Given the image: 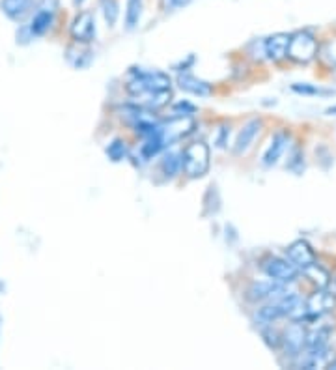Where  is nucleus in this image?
I'll return each mask as SVG.
<instances>
[{
	"mask_svg": "<svg viewBox=\"0 0 336 370\" xmlns=\"http://www.w3.org/2000/svg\"><path fill=\"white\" fill-rule=\"evenodd\" d=\"M303 273H304V277H306V279H311L317 288H325V286L329 285V279H330L329 273L325 271L324 267L319 266V264H316V262L311 264L308 267H304Z\"/></svg>",
	"mask_w": 336,
	"mask_h": 370,
	"instance_id": "nucleus-17",
	"label": "nucleus"
},
{
	"mask_svg": "<svg viewBox=\"0 0 336 370\" xmlns=\"http://www.w3.org/2000/svg\"><path fill=\"white\" fill-rule=\"evenodd\" d=\"M288 260H290L293 266L303 271L304 267H308L311 264L316 262V254L312 251V247L306 243L304 240L293 241L290 247H288Z\"/></svg>",
	"mask_w": 336,
	"mask_h": 370,
	"instance_id": "nucleus-9",
	"label": "nucleus"
},
{
	"mask_svg": "<svg viewBox=\"0 0 336 370\" xmlns=\"http://www.w3.org/2000/svg\"><path fill=\"white\" fill-rule=\"evenodd\" d=\"M288 45H290V36L288 34H273L264 41V52L269 60H282L288 56Z\"/></svg>",
	"mask_w": 336,
	"mask_h": 370,
	"instance_id": "nucleus-14",
	"label": "nucleus"
},
{
	"mask_svg": "<svg viewBox=\"0 0 336 370\" xmlns=\"http://www.w3.org/2000/svg\"><path fill=\"white\" fill-rule=\"evenodd\" d=\"M282 345H284L286 356H291V358H297L299 353L303 351V348L306 346V331L304 327L299 322L291 324L284 333V338H282Z\"/></svg>",
	"mask_w": 336,
	"mask_h": 370,
	"instance_id": "nucleus-8",
	"label": "nucleus"
},
{
	"mask_svg": "<svg viewBox=\"0 0 336 370\" xmlns=\"http://www.w3.org/2000/svg\"><path fill=\"white\" fill-rule=\"evenodd\" d=\"M84 2H86V0H73V6H83Z\"/></svg>",
	"mask_w": 336,
	"mask_h": 370,
	"instance_id": "nucleus-26",
	"label": "nucleus"
},
{
	"mask_svg": "<svg viewBox=\"0 0 336 370\" xmlns=\"http://www.w3.org/2000/svg\"><path fill=\"white\" fill-rule=\"evenodd\" d=\"M264 338L267 345L271 346V348H278V346L282 345V338H280V335H278L277 331H264Z\"/></svg>",
	"mask_w": 336,
	"mask_h": 370,
	"instance_id": "nucleus-24",
	"label": "nucleus"
},
{
	"mask_svg": "<svg viewBox=\"0 0 336 370\" xmlns=\"http://www.w3.org/2000/svg\"><path fill=\"white\" fill-rule=\"evenodd\" d=\"M260 131H262V120L260 118H252L249 122L243 125V130L240 131V135L235 138V144H233V154L235 156H241V154H245L246 150L251 148L254 141H256V136L260 135Z\"/></svg>",
	"mask_w": 336,
	"mask_h": 370,
	"instance_id": "nucleus-10",
	"label": "nucleus"
},
{
	"mask_svg": "<svg viewBox=\"0 0 336 370\" xmlns=\"http://www.w3.org/2000/svg\"><path fill=\"white\" fill-rule=\"evenodd\" d=\"M299 305V298L293 292H284L280 294L275 303L271 305H265L264 309H260L256 312V322L262 325H269L273 322H277L282 316H288L293 312V309Z\"/></svg>",
	"mask_w": 336,
	"mask_h": 370,
	"instance_id": "nucleus-3",
	"label": "nucleus"
},
{
	"mask_svg": "<svg viewBox=\"0 0 336 370\" xmlns=\"http://www.w3.org/2000/svg\"><path fill=\"white\" fill-rule=\"evenodd\" d=\"M317 52V41L308 30H299L290 36L288 56L297 64H308Z\"/></svg>",
	"mask_w": 336,
	"mask_h": 370,
	"instance_id": "nucleus-5",
	"label": "nucleus"
},
{
	"mask_svg": "<svg viewBox=\"0 0 336 370\" xmlns=\"http://www.w3.org/2000/svg\"><path fill=\"white\" fill-rule=\"evenodd\" d=\"M30 39H34V36H32V32H30L28 25L19 26V30H17V43H21V45H26Z\"/></svg>",
	"mask_w": 336,
	"mask_h": 370,
	"instance_id": "nucleus-23",
	"label": "nucleus"
},
{
	"mask_svg": "<svg viewBox=\"0 0 336 370\" xmlns=\"http://www.w3.org/2000/svg\"><path fill=\"white\" fill-rule=\"evenodd\" d=\"M161 169L162 172H165V176L167 178H174L178 172H180L181 169V159L178 154H174V152H168L167 156L162 157L161 161Z\"/></svg>",
	"mask_w": 336,
	"mask_h": 370,
	"instance_id": "nucleus-19",
	"label": "nucleus"
},
{
	"mask_svg": "<svg viewBox=\"0 0 336 370\" xmlns=\"http://www.w3.org/2000/svg\"><path fill=\"white\" fill-rule=\"evenodd\" d=\"M288 141H290V135H288L286 131H278V133H275V136L271 138V143H269V146L265 150L264 157H262V163H264L265 167H273V165L282 157L286 146H288Z\"/></svg>",
	"mask_w": 336,
	"mask_h": 370,
	"instance_id": "nucleus-15",
	"label": "nucleus"
},
{
	"mask_svg": "<svg viewBox=\"0 0 336 370\" xmlns=\"http://www.w3.org/2000/svg\"><path fill=\"white\" fill-rule=\"evenodd\" d=\"M291 90L295 92V94H301V96H329V94H333V90H324L319 86L301 85V83L291 86Z\"/></svg>",
	"mask_w": 336,
	"mask_h": 370,
	"instance_id": "nucleus-22",
	"label": "nucleus"
},
{
	"mask_svg": "<svg viewBox=\"0 0 336 370\" xmlns=\"http://www.w3.org/2000/svg\"><path fill=\"white\" fill-rule=\"evenodd\" d=\"M144 0H127V12H125V26L127 30H133L143 17Z\"/></svg>",
	"mask_w": 336,
	"mask_h": 370,
	"instance_id": "nucleus-18",
	"label": "nucleus"
},
{
	"mask_svg": "<svg viewBox=\"0 0 336 370\" xmlns=\"http://www.w3.org/2000/svg\"><path fill=\"white\" fill-rule=\"evenodd\" d=\"M327 114H336V107H330V109H327Z\"/></svg>",
	"mask_w": 336,
	"mask_h": 370,
	"instance_id": "nucleus-28",
	"label": "nucleus"
},
{
	"mask_svg": "<svg viewBox=\"0 0 336 370\" xmlns=\"http://www.w3.org/2000/svg\"><path fill=\"white\" fill-rule=\"evenodd\" d=\"M107 156H109L114 163L122 161L123 157L127 156V146H125L123 141L116 138V141H112V143L109 144V148H107Z\"/></svg>",
	"mask_w": 336,
	"mask_h": 370,
	"instance_id": "nucleus-21",
	"label": "nucleus"
},
{
	"mask_svg": "<svg viewBox=\"0 0 336 370\" xmlns=\"http://www.w3.org/2000/svg\"><path fill=\"white\" fill-rule=\"evenodd\" d=\"M36 0H0V10L10 19L21 21L30 13Z\"/></svg>",
	"mask_w": 336,
	"mask_h": 370,
	"instance_id": "nucleus-16",
	"label": "nucleus"
},
{
	"mask_svg": "<svg viewBox=\"0 0 336 370\" xmlns=\"http://www.w3.org/2000/svg\"><path fill=\"white\" fill-rule=\"evenodd\" d=\"M327 369H330V370H336V359H335V361H330V363L327 364Z\"/></svg>",
	"mask_w": 336,
	"mask_h": 370,
	"instance_id": "nucleus-27",
	"label": "nucleus"
},
{
	"mask_svg": "<svg viewBox=\"0 0 336 370\" xmlns=\"http://www.w3.org/2000/svg\"><path fill=\"white\" fill-rule=\"evenodd\" d=\"M178 86H180L183 92L193 94V96H198V98H209L211 92H213L209 83L194 77L191 73H180V75H178Z\"/></svg>",
	"mask_w": 336,
	"mask_h": 370,
	"instance_id": "nucleus-13",
	"label": "nucleus"
},
{
	"mask_svg": "<svg viewBox=\"0 0 336 370\" xmlns=\"http://www.w3.org/2000/svg\"><path fill=\"white\" fill-rule=\"evenodd\" d=\"M284 286L282 282H277V280H260V282H252V286L246 292V298L251 301H264V299L269 298H278L280 294H284Z\"/></svg>",
	"mask_w": 336,
	"mask_h": 370,
	"instance_id": "nucleus-11",
	"label": "nucleus"
},
{
	"mask_svg": "<svg viewBox=\"0 0 336 370\" xmlns=\"http://www.w3.org/2000/svg\"><path fill=\"white\" fill-rule=\"evenodd\" d=\"M101 8H103V15L107 25H116L118 17H120V4H118V0H101Z\"/></svg>",
	"mask_w": 336,
	"mask_h": 370,
	"instance_id": "nucleus-20",
	"label": "nucleus"
},
{
	"mask_svg": "<svg viewBox=\"0 0 336 370\" xmlns=\"http://www.w3.org/2000/svg\"><path fill=\"white\" fill-rule=\"evenodd\" d=\"M189 2H191V0H170V6L183 8V6H187Z\"/></svg>",
	"mask_w": 336,
	"mask_h": 370,
	"instance_id": "nucleus-25",
	"label": "nucleus"
},
{
	"mask_svg": "<svg viewBox=\"0 0 336 370\" xmlns=\"http://www.w3.org/2000/svg\"><path fill=\"white\" fill-rule=\"evenodd\" d=\"M56 12H59V0H39L36 4L32 19L28 23V28L34 38L45 36L51 30L54 19H56Z\"/></svg>",
	"mask_w": 336,
	"mask_h": 370,
	"instance_id": "nucleus-4",
	"label": "nucleus"
},
{
	"mask_svg": "<svg viewBox=\"0 0 336 370\" xmlns=\"http://www.w3.org/2000/svg\"><path fill=\"white\" fill-rule=\"evenodd\" d=\"M264 271L269 279L277 280V282H282V285H286V282H293L299 275V269L291 264L290 260L277 258V256L265 260Z\"/></svg>",
	"mask_w": 336,
	"mask_h": 370,
	"instance_id": "nucleus-6",
	"label": "nucleus"
},
{
	"mask_svg": "<svg viewBox=\"0 0 336 370\" xmlns=\"http://www.w3.org/2000/svg\"><path fill=\"white\" fill-rule=\"evenodd\" d=\"M333 307H335V298H333V294L325 292V290H319V292L312 294L311 298L306 299L304 311H306V316L316 318V316H322L325 312H329Z\"/></svg>",
	"mask_w": 336,
	"mask_h": 370,
	"instance_id": "nucleus-12",
	"label": "nucleus"
},
{
	"mask_svg": "<svg viewBox=\"0 0 336 370\" xmlns=\"http://www.w3.org/2000/svg\"><path fill=\"white\" fill-rule=\"evenodd\" d=\"M181 169L189 178H202L209 170V148L206 143H193L181 154Z\"/></svg>",
	"mask_w": 336,
	"mask_h": 370,
	"instance_id": "nucleus-2",
	"label": "nucleus"
},
{
	"mask_svg": "<svg viewBox=\"0 0 336 370\" xmlns=\"http://www.w3.org/2000/svg\"><path fill=\"white\" fill-rule=\"evenodd\" d=\"M70 34L77 43H90L96 36V19L90 12H81L70 26Z\"/></svg>",
	"mask_w": 336,
	"mask_h": 370,
	"instance_id": "nucleus-7",
	"label": "nucleus"
},
{
	"mask_svg": "<svg viewBox=\"0 0 336 370\" xmlns=\"http://www.w3.org/2000/svg\"><path fill=\"white\" fill-rule=\"evenodd\" d=\"M127 94L133 98H151L154 94L170 90V79L161 72H133V77L127 83Z\"/></svg>",
	"mask_w": 336,
	"mask_h": 370,
	"instance_id": "nucleus-1",
	"label": "nucleus"
}]
</instances>
